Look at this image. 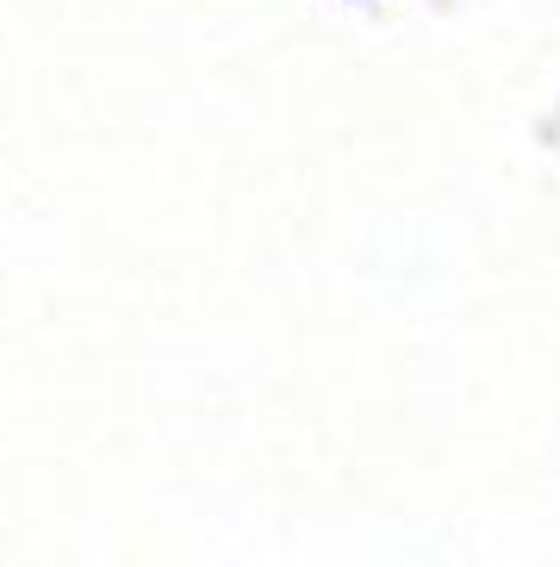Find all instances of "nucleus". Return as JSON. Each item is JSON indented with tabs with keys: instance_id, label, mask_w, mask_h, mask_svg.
<instances>
[]
</instances>
